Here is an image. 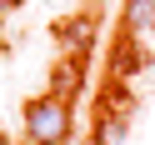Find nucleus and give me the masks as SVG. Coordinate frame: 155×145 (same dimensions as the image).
<instances>
[{
  "label": "nucleus",
  "mask_w": 155,
  "mask_h": 145,
  "mask_svg": "<svg viewBox=\"0 0 155 145\" xmlns=\"http://www.w3.org/2000/svg\"><path fill=\"white\" fill-rule=\"evenodd\" d=\"M15 5H20V0H0V15H5V10H15Z\"/></svg>",
  "instance_id": "6"
},
{
  "label": "nucleus",
  "mask_w": 155,
  "mask_h": 145,
  "mask_svg": "<svg viewBox=\"0 0 155 145\" xmlns=\"http://www.w3.org/2000/svg\"><path fill=\"white\" fill-rule=\"evenodd\" d=\"M120 20H125V35H150L155 30V0H125V10H120Z\"/></svg>",
  "instance_id": "3"
},
{
  "label": "nucleus",
  "mask_w": 155,
  "mask_h": 145,
  "mask_svg": "<svg viewBox=\"0 0 155 145\" xmlns=\"http://www.w3.org/2000/svg\"><path fill=\"white\" fill-rule=\"evenodd\" d=\"M25 140L30 145H65L70 140V100H60V95L25 100Z\"/></svg>",
  "instance_id": "1"
},
{
  "label": "nucleus",
  "mask_w": 155,
  "mask_h": 145,
  "mask_svg": "<svg viewBox=\"0 0 155 145\" xmlns=\"http://www.w3.org/2000/svg\"><path fill=\"white\" fill-rule=\"evenodd\" d=\"M95 40V25L90 20H75L70 30H65V45H70V55H80V45H90Z\"/></svg>",
  "instance_id": "5"
},
{
  "label": "nucleus",
  "mask_w": 155,
  "mask_h": 145,
  "mask_svg": "<svg viewBox=\"0 0 155 145\" xmlns=\"http://www.w3.org/2000/svg\"><path fill=\"white\" fill-rule=\"evenodd\" d=\"M50 95H60V100L85 95V60H80V55H70V60H60L50 70Z\"/></svg>",
  "instance_id": "2"
},
{
  "label": "nucleus",
  "mask_w": 155,
  "mask_h": 145,
  "mask_svg": "<svg viewBox=\"0 0 155 145\" xmlns=\"http://www.w3.org/2000/svg\"><path fill=\"white\" fill-rule=\"evenodd\" d=\"M95 145H125V120H120V115H100Z\"/></svg>",
  "instance_id": "4"
}]
</instances>
